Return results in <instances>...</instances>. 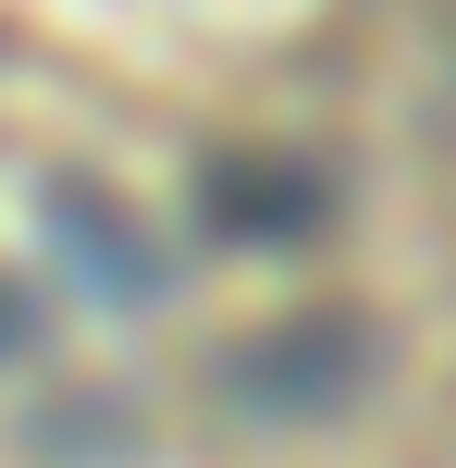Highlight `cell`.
Masks as SVG:
<instances>
[{"label": "cell", "instance_id": "obj_1", "mask_svg": "<svg viewBox=\"0 0 456 468\" xmlns=\"http://www.w3.org/2000/svg\"><path fill=\"white\" fill-rule=\"evenodd\" d=\"M222 210H235V222H260V247H284L271 222L321 210V186H296V173H247V161H222Z\"/></svg>", "mask_w": 456, "mask_h": 468}]
</instances>
